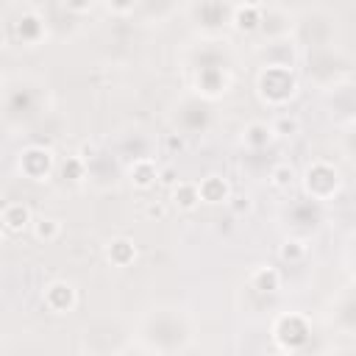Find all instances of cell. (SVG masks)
Listing matches in <instances>:
<instances>
[{"mask_svg":"<svg viewBox=\"0 0 356 356\" xmlns=\"http://www.w3.org/2000/svg\"><path fill=\"white\" fill-rule=\"evenodd\" d=\"M256 86H259V97L267 106H284L298 92V81H295V75L289 72L286 64H267L259 72Z\"/></svg>","mask_w":356,"mask_h":356,"instance_id":"obj_1","label":"cell"},{"mask_svg":"<svg viewBox=\"0 0 356 356\" xmlns=\"http://www.w3.org/2000/svg\"><path fill=\"white\" fill-rule=\"evenodd\" d=\"M303 186L314 200H328L339 189V172L325 161H314L303 172Z\"/></svg>","mask_w":356,"mask_h":356,"instance_id":"obj_2","label":"cell"},{"mask_svg":"<svg viewBox=\"0 0 356 356\" xmlns=\"http://www.w3.org/2000/svg\"><path fill=\"white\" fill-rule=\"evenodd\" d=\"M42 303H44V309L53 312V314H70V312L78 306V289H75L70 281L56 278V281H50V284L44 286Z\"/></svg>","mask_w":356,"mask_h":356,"instance_id":"obj_3","label":"cell"},{"mask_svg":"<svg viewBox=\"0 0 356 356\" xmlns=\"http://www.w3.org/2000/svg\"><path fill=\"white\" fill-rule=\"evenodd\" d=\"M50 170H53V153H50L47 147L31 145V147H25V150L19 153V172H22L25 178H31V181H44V178L50 175Z\"/></svg>","mask_w":356,"mask_h":356,"instance_id":"obj_4","label":"cell"},{"mask_svg":"<svg viewBox=\"0 0 356 356\" xmlns=\"http://www.w3.org/2000/svg\"><path fill=\"white\" fill-rule=\"evenodd\" d=\"M197 189H200V200L209 203V206H220V203L231 200V184L222 175H217V172L203 175L197 181Z\"/></svg>","mask_w":356,"mask_h":356,"instance_id":"obj_5","label":"cell"},{"mask_svg":"<svg viewBox=\"0 0 356 356\" xmlns=\"http://www.w3.org/2000/svg\"><path fill=\"white\" fill-rule=\"evenodd\" d=\"M0 222L6 228V234H25L31 225H33V214L25 203H6L3 206V214H0Z\"/></svg>","mask_w":356,"mask_h":356,"instance_id":"obj_6","label":"cell"},{"mask_svg":"<svg viewBox=\"0 0 356 356\" xmlns=\"http://www.w3.org/2000/svg\"><path fill=\"white\" fill-rule=\"evenodd\" d=\"M159 167H156V161L153 159H136L131 167H128V181H131V186L134 189H150V186H156V181H159Z\"/></svg>","mask_w":356,"mask_h":356,"instance_id":"obj_7","label":"cell"},{"mask_svg":"<svg viewBox=\"0 0 356 356\" xmlns=\"http://www.w3.org/2000/svg\"><path fill=\"white\" fill-rule=\"evenodd\" d=\"M170 200L175 209L181 211H192L197 209L203 200H200V189H197V181H178L170 186Z\"/></svg>","mask_w":356,"mask_h":356,"instance_id":"obj_8","label":"cell"},{"mask_svg":"<svg viewBox=\"0 0 356 356\" xmlns=\"http://www.w3.org/2000/svg\"><path fill=\"white\" fill-rule=\"evenodd\" d=\"M106 259L114 267H131L136 261V245L128 236H117L106 245Z\"/></svg>","mask_w":356,"mask_h":356,"instance_id":"obj_9","label":"cell"},{"mask_svg":"<svg viewBox=\"0 0 356 356\" xmlns=\"http://www.w3.org/2000/svg\"><path fill=\"white\" fill-rule=\"evenodd\" d=\"M250 286H253L256 292H261V295H273V292L281 289V273H278L275 267L261 264V267H256V270L250 273Z\"/></svg>","mask_w":356,"mask_h":356,"instance_id":"obj_10","label":"cell"},{"mask_svg":"<svg viewBox=\"0 0 356 356\" xmlns=\"http://www.w3.org/2000/svg\"><path fill=\"white\" fill-rule=\"evenodd\" d=\"M17 36H19V42H25V44H36L39 39H42V33H44V25H42V19L36 17V14H22L19 19H17Z\"/></svg>","mask_w":356,"mask_h":356,"instance_id":"obj_11","label":"cell"},{"mask_svg":"<svg viewBox=\"0 0 356 356\" xmlns=\"http://www.w3.org/2000/svg\"><path fill=\"white\" fill-rule=\"evenodd\" d=\"M273 136H275V131H273V125H267V122H250V125L242 131V142H245L248 147H253V150L264 147Z\"/></svg>","mask_w":356,"mask_h":356,"instance_id":"obj_12","label":"cell"},{"mask_svg":"<svg viewBox=\"0 0 356 356\" xmlns=\"http://www.w3.org/2000/svg\"><path fill=\"white\" fill-rule=\"evenodd\" d=\"M31 231H33V236L39 242H56L61 236V220H56V217H36Z\"/></svg>","mask_w":356,"mask_h":356,"instance_id":"obj_13","label":"cell"},{"mask_svg":"<svg viewBox=\"0 0 356 356\" xmlns=\"http://www.w3.org/2000/svg\"><path fill=\"white\" fill-rule=\"evenodd\" d=\"M259 22H261V14H259V8H253V6H239V8L234 11V28H236L239 33H253V31L259 28Z\"/></svg>","mask_w":356,"mask_h":356,"instance_id":"obj_14","label":"cell"},{"mask_svg":"<svg viewBox=\"0 0 356 356\" xmlns=\"http://www.w3.org/2000/svg\"><path fill=\"white\" fill-rule=\"evenodd\" d=\"M270 184H273L275 189H289V186L295 184V170H292L289 164H275V167L270 170Z\"/></svg>","mask_w":356,"mask_h":356,"instance_id":"obj_15","label":"cell"},{"mask_svg":"<svg viewBox=\"0 0 356 356\" xmlns=\"http://www.w3.org/2000/svg\"><path fill=\"white\" fill-rule=\"evenodd\" d=\"M273 131H275V136H295L300 131V120L292 114H278L273 122Z\"/></svg>","mask_w":356,"mask_h":356,"instance_id":"obj_16","label":"cell"},{"mask_svg":"<svg viewBox=\"0 0 356 356\" xmlns=\"http://www.w3.org/2000/svg\"><path fill=\"white\" fill-rule=\"evenodd\" d=\"M278 256H281L284 261H300V259L306 256V245H303L300 239H286V242L278 248Z\"/></svg>","mask_w":356,"mask_h":356,"instance_id":"obj_17","label":"cell"},{"mask_svg":"<svg viewBox=\"0 0 356 356\" xmlns=\"http://www.w3.org/2000/svg\"><path fill=\"white\" fill-rule=\"evenodd\" d=\"M61 3H64V8L72 11V14H86V11L92 8V0H61Z\"/></svg>","mask_w":356,"mask_h":356,"instance_id":"obj_18","label":"cell"},{"mask_svg":"<svg viewBox=\"0 0 356 356\" xmlns=\"http://www.w3.org/2000/svg\"><path fill=\"white\" fill-rule=\"evenodd\" d=\"M159 181H161V184H167V186H172V184H178V178H175V170H172V167H167V170H161V172H159Z\"/></svg>","mask_w":356,"mask_h":356,"instance_id":"obj_19","label":"cell"},{"mask_svg":"<svg viewBox=\"0 0 356 356\" xmlns=\"http://www.w3.org/2000/svg\"><path fill=\"white\" fill-rule=\"evenodd\" d=\"M264 0H242V6H253V8H259Z\"/></svg>","mask_w":356,"mask_h":356,"instance_id":"obj_20","label":"cell"}]
</instances>
